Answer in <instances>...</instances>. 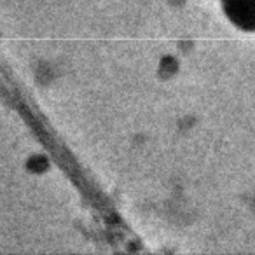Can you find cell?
I'll use <instances>...</instances> for the list:
<instances>
[{
    "label": "cell",
    "mask_w": 255,
    "mask_h": 255,
    "mask_svg": "<svg viewBox=\"0 0 255 255\" xmlns=\"http://www.w3.org/2000/svg\"><path fill=\"white\" fill-rule=\"evenodd\" d=\"M227 19L241 32H255V0H222Z\"/></svg>",
    "instance_id": "obj_1"
}]
</instances>
